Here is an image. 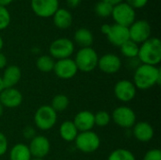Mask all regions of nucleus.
<instances>
[{
    "label": "nucleus",
    "mask_w": 161,
    "mask_h": 160,
    "mask_svg": "<svg viewBox=\"0 0 161 160\" xmlns=\"http://www.w3.org/2000/svg\"><path fill=\"white\" fill-rule=\"evenodd\" d=\"M161 81V71L158 66L140 64L134 72L133 83L137 90L146 91L156 85H159Z\"/></svg>",
    "instance_id": "f257e3e1"
},
{
    "label": "nucleus",
    "mask_w": 161,
    "mask_h": 160,
    "mask_svg": "<svg viewBox=\"0 0 161 160\" xmlns=\"http://www.w3.org/2000/svg\"><path fill=\"white\" fill-rule=\"evenodd\" d=\"M138 59L142 64L158 66L161 61V41L157 37H151L139 47Z\"/></svg>",
    "instance_id": "f03ea898"
},
{
    "label": "nucleus",
    "mask_w": 161,
    "mask_h": 160,
    "mask_svg": "<svg viewBox=\"0 0 161 160\" xmlns=\"http://www.w3.org/2000/svg\"><path fill=\"white\" fill-rule=\"evenodd\" d=\"M99 56L92 47L80 48L74 58L78 71L83 73L92 72L98 64Z\"/></svg>",
    "instance_id": "7ed1b4c3"
},
{
    "label": "nucleus",
    "mask_w": 161,
    "mask_h": 160,
    "mask_svg": "<svg viewBox=\"0 0 161 160\" xmlns=\"http://www.w3.org/2000/svg\"><path fill=\"white\" fill-rule=\"evenodd\" d=\"M58 122V113L51 106H41L34 114L35 126L41 131H48L52 129Z\"/></svg>",
    "instance_id": "20e7f679"
},
{
    "label": "nucleus",
    "mask_w": 161,
    "mask_h": 160,
    "mask_svg": "<svg viewBox=\"0 0 161 160\" xmlns=\"http://www.w3.org/2000/svg\"><path fill=\"white\" fill-rule=\"evenodd\" d=\"M75 145L83 154H92L101 146V139L97 133L91 131L79 132L75 140Z\"/></svg>",
    "instance_id": "39448f33"
},
{
    "label": "nucleus",
    "mask_w": 161,
    "mask_h": 160,
    "mask_svg": "<svg viewBox=\"0 0 161 160\" xmlns=\"http://www.w3.org/2000/svg\"><path fill=\"white\" fill-rule=\"evenodd\" d=\"M75 52V43L68 38H58L53 41L49 46V56L55 60L69 58Z\"/></svg>",
    "instance_id": "423d86ee"
},
{
    "label": "nucleus",
    "mask_w": 161,
    "mask_h": 160,
    "mask_svg": "<svg viewBox=\"0 0 161 160\" xmlns=\"http://www.w3.org/2000/svg\"><path fill=\"white\" fill-rule=\"evenodd\" d=\"M113 123L121 128L129 129L137 123V116L135 111L127 106L117 107L110 114Z\"/></svg>",
    "instance_id": "0eeeda50"
},
{
    "label": "nucleus",
    "mask_w": 161,
    "mask_h": 160,
    "mask_svg": "<svg viewBox=\"0 0 161 160\" xmlns=\"http://www.w3.org/2000/svg\"><path fill=\"white\" fill-rule=\"evenodd\" d=\"M111 17L115 24L129 27L136 21V10L125 2H122L113 7Z\"/></svg>",
    "instance_id": "6e6552de"
},
{
    "label": "nucleus",
    "mask_w": 161,
    "mask_h": 160,
    "mask_svg": "<svg viewBox=\"0 0 161 160\" xmlns=\"http://www.w3.org/2000/svg\"><path fill=\"white\" fill-rule=\"evenodd\" d=\"M129 40L138 43L139 45L151 38L152 27L151 25L143 19L136 20L129 27Z\"/></svg>",
    "instance_id": "1a4fd4ad"
},
{
    "label": "nucleus",
    "mask_w": 161,
    "mask_h": 160,
    "mask_svg": "<svg viewBox=\"0 0 161 160\" xmlns=\"http://www.w3.org/2000/svg\"><path fill=\"white\" fill-rule=\"evenodd\" d=\"M113 91L115 97L120 102L129 103L136 97L137 88L131 80L122 79L116 82Z\"/></svg>",
    "instance_id": "9d476101"
},
{
    "label": "nucleus",
    "mask_w": 161,
    "mask_h": 160,
    "mask_svg": "<svg viewBox=\"0 0 161 160\" xmlns=\"http://www.w3.org/2000/svg\"><path fill=\"white\" fill-rule=\"evenodd\" d=\"M32 11L41 18H49L59 8V0H31Z\"/></svg>",
    "instance_id": "9b49d317"
},
{
    "label": "nucleus",
    "mask_w": 161,
    "mask_h": 160,
    "mask_svg": "<svg viewBox=\"0 0 161 160\" xmlns=\"http://www.w3.org/2000/svg\"><path fill=\"white\" fill-rule=\"evenodd\" d=\"M28 148L32 158L43 159L50 153L51 143L46 137L42 135H36L32 140H30Z\"/></svg>",
    "instance_id": "f8f14e48"
},
{
    "label": "nucleus",
    "mask_w": 161,
    "mask_h": 160,
    "mask_svg": "<svg viewBox=\"0 0 161 160\" xmlns=\"http://www.w3.org/2000/svg\"><path fill=\"white\" fill-rule=\"evenodd\" d=\"M53 72L55 74L63 80H69L75 77L78 72L75 62L73 58H63L56 60Z\"/></svg>",
    "instance_id": "ddd939ff"
},
{
    "label": "nucleus",
    "mask_w": 161,
    "mask_h": 160,
    "mask_svg": "<svg viewBox=\"0 0 161 160\" xmlns=\"http://www.w3.org/2000/svg\"><path fill=\"white\" fill-rule=\"evenodd\" d=\"M123 62L119 56L113 53H107L98 59L97 67L99 70L108 74L118 73L122 68Z\"/></svg>",
    "instance_id": "4468645a"
},
{
    "label": "nucleus",
    "mask_w": 161,
    "mask_h": 160,
    "mask_svg": "<svg viewBox=\"0 0 161 160\" xmlns=\"http://www.w3.org/2000/svg\"><path fill=\"white\" fill-rule=\"evenodd\" d=\"M0 103L4 108H16L23 103V94L16 88H5L0 92Z\"/></svg>",
    "instance_id": "2eb2a0df"
},
{
    "label": "nucleus",
    "mask_w": 161,
    "mask_h": 160,
    "mask_svg": "<svg viewBox=\"0 0 161 160\" xmlns=\"http://www.w3.org/2000/svg\"><path fill=\"white\" fill-rule=\"evenodd\" d=\"M107 38L112 45L120 47L129 40L128 27L117 24L110 25V28L108 33L107 34Z\"/></svg>",
    "instance_id": "dca6fc26"
},
{
    "label": "nucleus",
    "mask_w": 161,
    "mask_h": 160,
    "mask_svg": "<svg viewBox=\"0 0 161 160\" xmlns=\"http://www.w3.org/2000/svg\"><path fill=\"white\" fill-rule=\"evenodd\" d=\"M78 132L91 131L95 126L94 114L90 110H81L77 112L73 120Z\"/></svg>",
    "instance_id": "f3484780"
},
{
    "label": "nucleus",
    "mask_w": 161,
    "mask_h": 160,
    "mask_svg": "<svg viewBox=\"0 0 161 160\" xmlns=\"http://www.w3.org/2000/svg\"><path fill=\"white\" fill-rule=\"evenodd\" d=\"M132 134L134 138L141 142H149L153 140L155 130L152 124L148 122H137L132 127Z\"/></svg>",
    "instance_id": "a211bd4d"
},
{
    "label": "nucleus",
    "mask_w": 161,
    "mask_h": 160,
    "mask_svg": "<svg viewBox=\"0 0 161 160\" xmlns=\"http://www.w3.org/2000/svg\"><path fill=\"white\" fill-rule=\"evenodd\" d=\"M1 77L5 88H14L21 80V69L17 65H8L4 69Z\"/></svg>",
    "instance_id": "6ab92c4d"
},
{
    "label": "nucleus",
    "mask_w": 161,
    "mask_h": 160,
    "mask_svg": "<svg viewBox=\"0 0 161 160\" xmlns=\"http://www.w3.org/2000/svg\"><path fill=\"white\" fill-rule=\"evenodd\" d=\"M53 23L58 29H67L73 24V15L69 9L64 8H58L54 13Z\"/></svg>",
    "instance_id": "aec40b11"
},
{
    "label": "nucleus",
    "mask_w": 161,
    "mask_h": 160,
    "mask_svg": "<svg viewBox=\"0 0 161 160\" xmlns=\"http://www.w3.org/2000/svg\"><path fill=\"white\" fill-rule=\"evenodd\" d=\"M58 133L61 140H63L66 142H73L75 141L79 132L75 127V124L73 123V121L66 120L60 124L58 128Z\"/></svg>",
    "instance_id": "412c9836"
},
{
    "label": "nucleus",
    "mask_w": 161,
    "mask_h": 160,
    "mask_svg": "<svg viewBox=\"0 0 161 160\" xmlns=\"http://www.w3.org/2000/svg\"><path fill=\"white\" fill-rule=\"evenodd\" d=\"M75 42L80 46V48L84 47H92L93 43V34L92 31L86 27H81L75 30L74 34Z\"/></svg>",
    "instance_id": "4be33fe9"
},
{
    "label": "nucleus",
    "mask_w": 161,
    "mask_h": 160,
    "mask_svg": "<svg viewBox=\"0 0 161 160\" xmlns=\"http://www.w3.org/2000/svg\"><path fill=\"white\" fill-rule=\"evenodd\" d=\"M9 160H30L32 158L28 145L25 143L14 144L8 152Z\"/></svg>",
    "instance_id": "5701e85b"
},
{
    "label": "nucleus",
    "mask_w": 161,
    "mask_h": 160,
    "mask_svg": "<svg viewBox=\"0 0 161 160\" xmlns=\"http://www.w3.org/2000/svg\"><path fill=\"white\" fill-rule=\"evenodd\" d=\"M56 60L49 55H42L36 60V67L42 73L53 72Z\"/></svg>",
    "instance_id": "b1692460"
},
{
    "label": "nucleus",
    "mask_w": 161,
    "mask_h": 160,
    "mask_svg": "<svg viewBox=\"0 0 161 160\" xmlns=\"http://www.w3.org/2000/svg\"><path fill=\"white\" fill-rule=\"evenodd\" d=\"M139 47H140V45L138 43L134 42L131 40H128L123 45L120 46V51L124 57H125L128 59H131V58H138Z\"/></svg>",
    "instance_id": "393cba45"
},
{
    "label": "nucleus",
    "mask_w": 161,
    "mask_h": 160,
    "mask_svg": "<svg viewBox=\"0 0 161 160\" xmlns=\"http://www.w3.org/2000/svg\"><path fill=\"white\" fill-rule=\"evenodd\" d=\"M70 105V100L65 94H57L53 97L51 101V108L58 113L64 111L68 108Z\"/></svg>",
    "instance_id": "a878e982"
},
{
    "label": "nucleus",
    "mask_w": 161,
    "mask_h": 160,
    "mask_svg": "<svg viewBox=\"0 0 161 160\" xmlns=\"http://www.w3.org/2000/svg\"><path fill=\"white\" fill-rule=\"evenodd\" d=\"M107 160H136V157L130 150L118 148L109 154Z\"/></svg>",
    "instance_id": "bb28decb"
},
{
    "label": "nucleus",
    "mask_w": 161,
    "mask_h": 160,
    "mask_svg": "<svg viewBox=\"0 0 161 160\" xmlns=\"http://www.w3.org/2000/svg\"><path fill=\"white\" fill-rule=\"evenodd\" d=\"M112 8H113V7L111 5L101 0L96 3V5L94 7V11L97 16H99L101 18H107V17L111 16Z\"/></svg>",
    "instance_id": "cd10ccee"
},
{
    "label": "nucleus",
    "mask_w": 161,
    "mask_h": 160,
    "mask_svg": "<svg viewBox=\"0 0 161 160\" xmlns=\"http://www.w3.org/2000/svg\"><path fill=\"white\" fill-rule=\"evenodd\" d=\"M111 122L110 114L106 110H100L94 113V124L99 127H105Z\"/></svg>",
    "instance_id": "c85d7f7f"
},
{
    "label": "nucleus",
    "mask_w": 161,
    "mask_h": 160,
    "mask_svg": "<svg viewBox=\"0 0 161 160\" xmlns=\"http://www.w3.org/2000/svg\"><path fill=\"white\" fill-rule=\"evenodd\" d=\"M11 21V16L8 9L5 7L0 6V31L6 29Z\"/></svg>",
    "instance_id": "c756f323"
},
{
    "label": "nucleus",
    "mask_w": 161,
    "mask_h": 160,
    "mask_svg": "<svg viewBox=\"0 0 161 160\" xmlns=\"http://www.w3.org/2000/svg\"><path fill=\"white\" fill-rule=\"evenodd\" d=\"M142 160H161V151L160 149L158 148H153L148 150Z\"/></svg>",
    "instance_id": "7c9ffc66"
},
{
    "label": "nucleus",
    "mask_w": 161,
    "mask_h": 160,
    "mask_svg": "<svg viewBox=\"0 0 161 160\" xmlns=\"http://www.w3.org/2000/svg\"><path fill=\"white\" fill-rule=\"evenodd\" d=\"M8 150V141L6 135L0 132V157H3L7 154Z\"/></svg>",
    "instance_id": "2f4dec72"
},
{
    "label": "nucleus",
    "mask_w": 161,
    "mask_h": 160,
    "mask_svg": "<svg viewBox=\"0 0 161 160\" xmlns=\"http://www.w3.org/2000/svg\"><path fill=\"white\" fill-rule=\"evenodd\" d=\"M125 3L129 5L131 8H133L134 9H137V8H144L147 5L148 0H125Z\"/></svg>",
    "instance_id": "473e14b6"
},
{
    "label": "nucleus",
    "mask_w": 161,
    "mask_h": 160,
    "mask_svg": "<svg viewBox=\"0 0 161 160\" xmlns=\"http://www.w3.org/2000/svg\"><path fill=\"white\" fill-rule=\"evenodd\" d=\"M23 136L26 140H32L36 136V131L32 126H26L23 130Z\"/></svg>",
    "instance_id": "72a5a7b5"
},
{
    "label": "nucleus",
    "mask_w": 161,
    "mask_h": 160,
    "mask_svg": "<svg viewBox=\"0 0 161 160\" xmlns=\"http://www.w3.org/2000/svg\"><path fill=\"white\" fill-rule=\"evenodd\" d=\"M8 65V59H7V57L2 53L0 52V70H3L7 67Z\"/></svg>",
    "instance_id": "f704fd0d"
},
{
    "label": "nucleus",
    "mask_w": 161,
    "mask_h": 160,
    "mask_svg": "<svg viewBox=\"0 0 161 160\" xmlns=\"http://www.w3.org/2000/svg\"><path fill=\"white\" fill-rule=\"evenodd\" d=\"M81 1L82 0H66V3L69 8H77L81 4Z\"/></svg>",
    "instance_id": "c9c22d12"
},
{
    "label": "nucleus",
    "mask_w": 161,
    "mask_h": 160,
    "mask_svg": "<svg viewBox=\"0 0 161 160\" xmlns=\"http://www.w3.org/2000/svg\"><path fill=\"white\" fill-rule=\"evenodd\" d=\"M109 28H110V25H108V24H104V25H102V26H101V32H102L104 35L107 36V34H108V31H109Z\"/></svg>",
    "instance_id": "e433bc0d"
},
{
    "label": "nucleus",
    "mask_w": 161,
    "mask_h": 160,
    "mask_svg": "<svg viewBox=\"0 0 161 160\" xmlns=\"http://www.w3.org/2000/svg\"><path fill=\"white\" fill-rule=\"evenodd\" d=\"M103 1L107 2L108 4L111 5L112 7L118 5V4H120V3H122V2H125V0H103Z\"/></svg>",
    "instance_id": "4c0bfd02"
},
{
    "label": "nucleus",
    "mask_w": 161,
    "mask_h": 160,
    "mask_svg": "<svg viewBox=\"0 0 161 160\" xmlns=\"http://www.w3.org/2000/svg\"><path fill=\"white\" fill-rule=\"evenodd\" d=\"M12 2H13V0H0V6L7 8V7L9 6Z\"/></svg>",
    "instance_id": "58836bf2"
},
{
    "label": "nucleus",
    "mask_w": 161,
    "mask_h": 160,
    "mask_svg": "<svg viewBox=\"0 0 161 160\" xmlns=\"http://www.w3.org/2000/svg\"><path fill=\"white\" fill-rule=\"evenodd\" d=\"M3 46H4V40H3L2 36L0 35V52L3 49Z\"/></svg>",
    "instance_id": "ea45409f"
},
{
    "label": "nucleus",
    "mask_w": 161,
    "mask_h": 160,
    "mask_svg": "<svg viewBox=\"0 0 161 160\" xmlns=\"http://www.w3.org/2000/svg\"><path fill=\"white\" fill-rule=\"evenodd\" d=\"M4 89H5V87H4V84H3V81H2V77H1V75H0V92H1Z\"/></svg>",
    "instance_id": "a19ab883"
},
{
    "label": "nucleus",
    "mask_w": 161,
    "mask_h": 160,
    "mask_svg": "<svg viewBox=\"0 0 161 160\" xmlns=\"http://www.w3.org/2000/svg\"><path fill=\"white\" fill-rule=\"evenodd\" d=\"M4 108H4V107L2 106V104L0 103V117H1V116L3 115V113H4Z\"/></svg>",
    "instance_id": "79ce46f5"
},
{
    "label": "nucleus",
    "mask_w": 161,
    "mask_h": 160,
    "mask_svg": "<svg viewBox=\"0 0 161 160\" xmlns=\"http://www.w3.org/2000/svg\"><path fill=\"white\" fill-rule=\"evenodd\" d=\"M30 160H44V159H41V158H31Z\"/></svg>",
    "instance_id": "37998d69"
}]
</instances>
